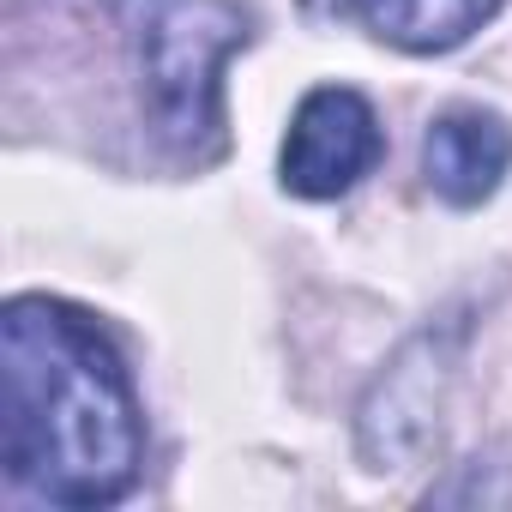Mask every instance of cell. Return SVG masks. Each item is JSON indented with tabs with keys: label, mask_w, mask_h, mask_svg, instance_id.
<instances>
[{
	"label": "cell",
	"mask_w": 512,
	"mask_h": 512,
	"mask_svg": "<svg viewBox=\"0 0 512 512\" xmlns=\"http://www.w3.org/2000/svg\"><path fill=\"white\" fill-rule=\"evenodd\" d=\"M380 157H386V127L374 103L356 85H314L290 115V133L278 151V187L290 199L326 205L356 193L380 169Z\"/></svg>",
	"instance_id": "3957f363"
},
{
	"label": "cell",
	"mask_w": 512,
	"mask_h": 512,
	"mask_svg": "<svg viewBox=\"0 0 512 512\" xmlns=\"http://www.w3.org/2000/svg\"><path fill=\"white\" fill-rule=\"evenodd\" d=\"M127 55L139 121L175 169L223 157V67L253 37L241 0H103Z\"/></svg>",
	"instance_id": "7a4b0ae2"
},
{
	"label": "cell",
	"mask_w": 512,
	"mask_h": 512,
	"mask_svg": "<svg viewBox=\"0 0 512 512\" xmlns=\"http://www.w3.org/2000/svg\"><path fill=\"white\" fill-rule=\"evenodd\" d=\"M512 175V121L482 103H452L422 133V181L440 205L476 211Z\"/></svg>",
	"instance_id": "5b68a950"
},
{
	"label": "cell",
	"mask_w": 512,
	"mask_h": 512,
	"mask_svg": "<svg viewBox=\"0 0 512 512\" xmlns=\"http://www.w3.org/2000/svg\"><path fill=\"white\" fill-rule=\"evenodd\" d=\"M7 482L43 506L91 512L133 494L145 464V404L109 326L49 290L0 308Z\"/></svg>",
	"instance_id": "6da1fadb"
},
{
	"label": "cell",
	"mask_w": 512,
	"mask_h": 512,
	"mask_svg": "<svg viewBox=\"0 0 512 512\" xmlns=\"http://www.w3.org/2000/svg\"><path fill=\"white\" fill-rule=\"evenodd\" d=\"M458 362V332H422L398 350V362L374 380V392L362 398L356 416V440L368 470H392L398 458H410L416 446L434 440L440 428V404H446V380Z\"/></svg>",
	"instance_id": "277c9868"
},
{
	"label": "cell",
	"mask_w": 512,
	"mask_h": 512,
	"mask_svg": "<svg viewBox=\"0 0 512 512\" xmlns=\"http://www.w3.org/2000/svg\"><path fill=\"white\" fill-rule=\"evenodd\" d=\"M506 0H338V19H356L374 43L404 55L464 49Z\"/></svg>",
	"instance_id": "8992f818"
}]
</instances>
